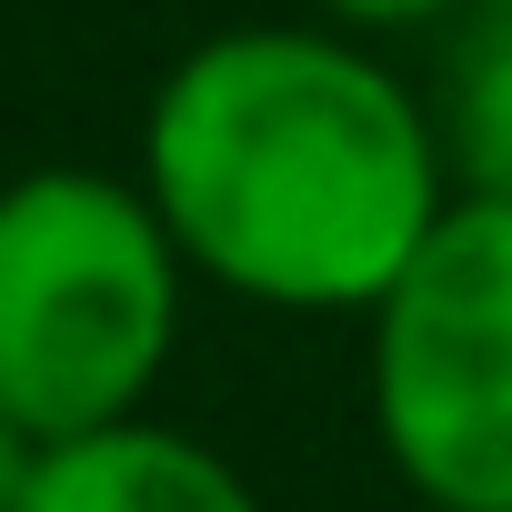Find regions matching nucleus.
I'll list each match as a JSON object with an SVG mask.
<instances>
[{
  "label": "nucleus",
  "mask_w": 512,
  "mask_h": 512,
  "mask_svg": "<svg viewBox=\"0 0 512 512\" xmlns=\"http://www.w3.org/2000/svg\"><path fill=\"white\" fill-rule=\"evenodd\" d=\"M31 462H41V442L0 412V512H21V492H31Z\"/></svg>",
  "instance_id": "7"
},
{
  "label": "nucleus",
  "mask_w": 512,
  "mask_h": 512,
  "mask_svg": "<svg viewBox=\"0 0 512 512\" xmlns=\"http://www.w3.org/2000/svg\"><path fill=\"white\" fill-rule=\"evenodd\" d=\"M21 512H262L231 452H211L181 422H111L81 442H41Z\"/></svg>",
  "instance_id": "4"
},
{
  "label": "nucleus",
  "mask_w": 512,
  "mask_h": 512,
  "mask_svg": "<svg viewBox=\"0 0 512 512\" xmlns=\"http://www.w3.org/2000/svg\"><path fill=\"white\" fill-rule=\"evenodd\" d=\"M191 282L262 312H382L452 211L422 81L332 21H241L191 41L151 111L141 171Z\"/></svg>",
  "instance_id": "1"
},
{
  "label": "nucleus",
  "mask_w": 512,
  "mask_h": 512,
  "mask_svg": "<svg viewBox=\"0 0 512 512\" xmlns=\"http://www.w3.org/2000/svg\"><path fill=\"white\" fill-rule=\"evenodd\" d=\"M422 101H432V131H442L452 201H502L512 211V0L442 31V61H432Z\"/></svg>",
  "instance_id": "5"
},
{
  "label": "nucleus",
  "mask_w": 512,
  "mask_h": 512,
  "mask_svg": "<svg viewBox=\"0 0 512 512\" xmlns=\"http://www.w3.org/2000/svg\"><path fill=\"white\" fill-rule=\"evenodd\" d=\"M372 442L432 512H512V211L452 201L372 312Z\"/></svg>",
  "instance_id": "3"
},
{
  "label": "nucleus",
  "mask_w": 512,
  "mask_h": 512,
  "mask_svg": "<svg viewBox=\"0 0 512 512\" xmlns=\"http://www.w3.org/2000/svg\"><path fill=\"white\" fill-rule=\"evenodd\" d=\"M492 0H312V21L332 31H362V41H402V31H462Z\"/></svg>",
  "instance_id": "6"
},
{
  "label": "nucleus",
  "mask_w": 512,
  "mask_h": 512,
  "mask_svg": "<svg viewBox=\"0 0 512 512\" xmlns=\"http://www.w3.org/2000/svg\"><path fill=\"white\" fill-rule=\"evenodd\" d=\"M191 262L141 181L51 161L0 181V412L31 442H81L151 412L181 352Z\"/></svg>",
  "instance_id": "2"
}]
</instances>
